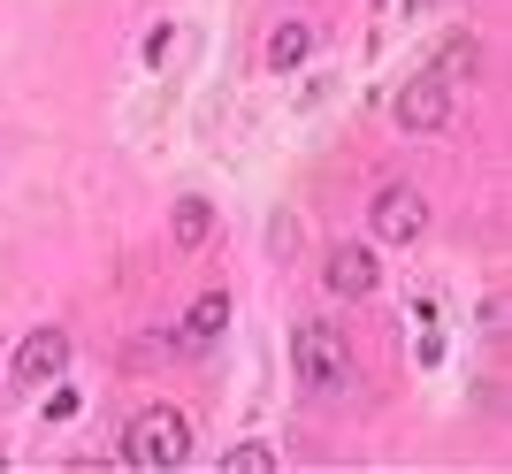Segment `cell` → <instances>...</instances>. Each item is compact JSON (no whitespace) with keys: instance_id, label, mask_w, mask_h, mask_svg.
Instances as JSON below:
<instances>
[{"instance_id":"6da1fadb","label":"cell","mask_w":512,"mask_h":474,"mask_svg":"<svg viewBox=\"0 0 512 474\" xmlns=\"http://www.w3.org/2000/svg\"><path fill=\"white\" fill-rule=\"evenodd\" d=\"M184 452H192V421H184L176 406H138V413H130V429H123V459H130V467L161 474V467H176Z\"/></svg>"},{"instance_id":"7a4b0ae2","label":"cell","mask_w":512,"mask_h":474,"mask_svg":"<svg viewBox=\"0 0 512 474\" xmlns=\"http://www.w3.org/2000/svg\"><path fill=\"white\" fill-rule=\"evenodd\" d=\"M291 352H299V383L306 390H344L352 383V352H344V337L329 322H306L299 337H291Z\"/></svg>"},{"instance_id":"3957f363","label":"cell","mask_w":512,"mask_h":474,"mask_svg":"<svg viewBox=\"0 0 512 474\" xmlns=\"http://www.w3.org/2000/svg\"><path fill=\"white\" fill-rule=\"evenodd\" d=\"M421 230H428V199L413 192V184H383V192H375V237H383V245H413Z\"/></svg>"},{"instance_id":"277c9868","label":"cell","mask_w":512,"mask_h":474,"mask_svg":"<svg viewBox=\"0 0 512 474\" xmlns=\"http://www.w3.org/2000/svg\"><path fill=\"white\" fill-rule=\"evenodd\" d=\"M390 115H398V130H444L451 123V85L444 77H413V85L390 100Z\"/></svg>"},{"instance_id":"5b68a950","label":"cell","mask_w":512,"mask_h":474,"mask_svg":"<svg viewBox=\"0 0 512 474\" xmlns=\"http://www.w3.org/2000/svg\"><path fill=\"white\" fill-rule=\"evenodd\" d=\"M321 283H329L337 299H367V291L383 283V268H375V253H367V245H329V260H321Z\"/></svg>"},{"instance_id":"8992f818","label":"cell","mask_w":512,"mask_h":474,"mask_svg":"<svg viewBox=\"0 0 512 474\" xmlns=\"http://www.w3.org/2000/svg\"><path fill=\"white\" fill-rule=\"evenodd\" d=\"M62 367H69V337H62V329H31V337L16 345V383L39 390V383H54Z\"/></svg>"},{"instance_id":"52a82bcc","label":"cell","mask_w":512,"mask_h":474,"mask_svg":"<svg viewBox=\"0 0 512 474\" xmlns=\"http://www.w3.org/2000/svg\"><path fill=\"white\" fill-rule=\"evenodd\" d=\"M169 237H176V253H199V245H207V237H214V207H207V199H176V207H169Z\"/></svg>"},{"instance_id":"ba28073f","label":"cell","mask_w":512,"mask_h":474,"mask_svg":"<svg viewBox=\"0 0 512 474\" xmlns=\"http://www.w3.org/2000/svg\"><path fill=\"white\" fill-rule=\"evenodd\" d=\"M230 329V291H207V299H192V314H184V337L192 345H214Z\"/></svg>"},{"instance_id":"9c48e42d","label":"cell","mask_w":512,"mask_h":474,"mask_svg":"<svg viewBox=\"0 0 512 474\" xmlns=\"http://www.w3.org/2000/svg\"><path fill=\"white\" fill-rule=\"evenodd\" d=\"M474 62H482V39H474V31H451L444 46H436V69H428V77H474Z\"/></svg>"},{"instance_id":"30bf717a","label":"cell","mask_w":512,"mask_h":474,"mask_svg":"<svg viewBox=\"0 0 512 474\" xmlns=\"http://www.w3.org/2000/svg\"><path fill=\"white\" fill-rule=\"evenodd\" d=\"M306 46H314V31H306V23H276V31H268V69H299L306 62Z\"/></svg>"},{"instance_id":"8fae6325","label":"cell","mask_w":512,"mask_h":474,"mask_svg":"<svg viewBox=\"0 0 512 474\" xmlns=\"http://www.w3.org/2000/svg\"><path fill=\"white\" fill-rule=\"evenodd\" d=\"M268 467H276L268 444H237V452H222V474H268Z\"/></svg>"}]
</instances>
